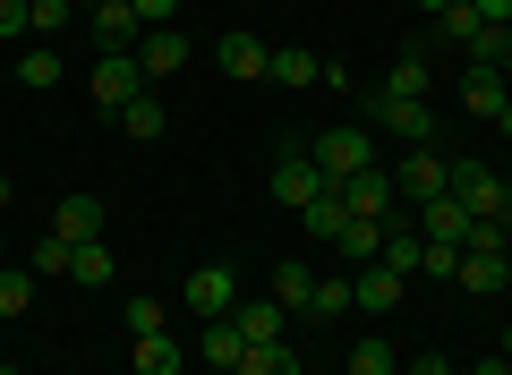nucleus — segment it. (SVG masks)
Returning a JSON list of instances; mask_svg holds the SVG:
<instances>
[{
	"label": "nucleus",
	"mask_w": 512,
	"mask_h": 375,
	"mask_svg": "<svg viewBox=\"0 0 512 375\" xmlns=\"http://www.w3.org/2000/svg\"><path fill=\"white\" fill-rule=\"evenodd\" d=\"M308 162L333 179V188H342V179H359L367 162H376V128H367V120H342V128H325V137L308 145Z\"/></svg>",
	"instance_id": "f257e3e1"
},
{
	"label": "nucleus",
	"mask_w": 512,
	"mask_h": 375,
	"mask_svg": "<svg viewBox=\"0 0 512 375\" xmlns=\"http://www.w3.org/2000/svg\"><path fill=\"white\" fill-rule=\"evenodd\" d=\"M444 188H453V197L470 205L478 222H504V179H495V171H487V162H478V154H461L453 171H444Z\"/></svg>",
	"instance_id": "f03ea898"
},
{
	"label": "nucleus",
	"mask_w": 512,
	"mask_h": 375,
	"mask_svg": "<svg viewBox=\"0 0 512 375\" xmlns=\"http://www.w3.org/2000/svg\"><path fill=\"white\" fill-rule=\"evenodd\" d=\"M137 94H154V77L137 69V52H103V60H94V103H103V111H128Z\"/></svg>",
	"instance_id": "7ed1b4c3"
},
{
	"label": "nucleus",
	"mask_w": 512,
	"mask_h": 375,
	"mask_svg": "<svg viewBox=\"0 0 512 375\" xmlns=\"http://www.w3.org/2000/svg\"><path fill=\"white\" fill-rule=\"evenodd\" d=\"M444 171H453V162H444L436 145H410V154L393 162V197H402V205H427V197H444Z\"/></svg>",
	"instance_id": "20e7f679"
},
{
	"label": "nucleus",
	"mask_w": 512,
	"mask_h": 375,
	"mask_svg": "<svg viewBox=\"0 0 512 375\" xmlns=\"http://www.w3.org/2000/svg\"><path fill=\"white\" fill-rule=\"evenodd\" d=\"M325 188H333V179H325V171H316V162H308V145H291V154L274 162V197L291 205V214H308V205L325 197Z\"/></svg>",
	"instance_id": "39448f33"
},
{
	"label": "nucleus",
	"mask_w": 512,
	"mask_h": 375,
	"mask_svg": "<svg viewBox=\"0 0 512 375\" xmlns=\"http://www.w3.org/2000/svg\"><path fill=\"white\" fill-rule=\"evenodd\" d=\"M367 128H393L402 145H436V111L427 103H393V94H367Z\"/></svg>",
	"instance_id": "423d86ee"
},
{
	"label": "nucleus",
	"mask_w": 512,
	"mask_h": 375,
	"mask_svg": "<svg viewBox=\"0 0 512 375\" xmlns=\"http://www.w3.org/2000/svg\"><path fill=\"white\" fill-rule=\"evenodd\" d=\"M231 307H239V273H231V265H197V273H188V316L222 324Z\"/></svg>",
	"instance_id": "0eeeda50"
},
{
	"label": "nucleus",
	"mask_w": 512,
	"mask_h": 375,
	"mask_svg": "<svg viewBox=\"0 0 512 375\" xmlns=\"http://www.w3.org/2000/svg\"><path fill=\"white\" fill-rule=\"evenodd\" d=\"M470 222H478V214H470V205L453 197V188L419 205V239H436V248H470Z\"/></svg>",
	"instance_id": "6e6552de"
},
{
	"label": "nucleus",
	"mask_w": 512,
	"mask_h": 375,
	"mask_svg": "<svg viewBox=\"0 0 512 375\" xmlns=\"http://www.w3.org/2000/svg\"><path fill=\"white\" fill-rule=\"evenodd\" d=\"M342 205H350L359 222H384L393 205H402V197H393V171H384V162H367L359 179H342Z\"/></svg>",
	"instance_id": "1a4fd4ad"
},
{
	"label": "nucleus",
	"mask_w": 512,
	"mask_h": 375,
	"mask_svg": "<svg viewBox=\"0 0 512 375\" xmlns=\"http://www.w3.org/2000/svg\"><path fill=\"white\" fill-rule=\"evenodd\" d=\"M103 214H111V205L94 197V188H77V197H60V205H52V231L69 239V248H86V239H103Z\"/></svg>",
	"instance_id": "9d476101"
},
{
	"label": "nucleus",
	"mask_w": 512,
	"mask_h": 375,
	"mask_svg": "<svg viewBox=\"0 0 512 375\" xmlns=\"http://www.w3.org/2000/svg\"><path fill=\"white\" fill-rule=\"evenodd\" d=\"M350 299H359V316H393V307H402V273L393 265H359L350 273Z\"/></svg>",
	"instance_id": "9b49d317"
},
{
	"label": "nucleus",
	"mask_w": 512,
	"mask_h": 375,
	"mask_svg": "<svg viewBox=\"0 0 512 375\" xmlns=\"http://www.w3.org/2000/svg\"><path fill=\"white\" fill-rule=\"evenodd\" d=\"M308 299H316V265H308V256H282V265H274V307H282V316H308Z\"/></svg>",
	"instance_id": "f8f14e48"
},
{
	"label": "nucleus",
	"mask_w": 512,
	"mask_h": 375,
	"mask_svg": "<svg viewBox=\"0 0 512 375\" xmlns=\"http://www.w3.org/2000/svg\"><path fill=\"white\" fill-rule=\"evenodd\" d=\"M265 60H274V43H256V35H222V43H214V69L239 77V86H248V77H265Z\"/></svg>",
	"instance_id": "ddd939ff"
},
{
	"label": "nucleus",
	"mask_w": 512,
	"mask_h": 375,
	"mask_svg": "<svg viewBox=\"0 0 512 375\" xmlns=\"http://www.w3.org/2000/svg\"><path fill=\"white\" fill-rule=\"evenodd\" d=\"M470 299H495V290L512 282V256H487V248H461V273H453Z\"/></svg>",
	"instance_id": "4468645a"
},
{
	"label": "nucleus",
	"mask_w": 512,
	"mask_h": 375,
	"mask_svg": "<svg viewBox=\"0 0 512 375\" xmlns=\"http://www.w3.org/2000/svg\"><path fill=\"white\" fill-rule=\"evenodd\" d=\"M137 69H146V77L188 69V35H171V26H146V35H137Z\"/></svg>",
	"instance_id": "2eb2a0df"
},
{
	"label": "nucleus",
	"mask_w": 512,
	"mask_h": 375,
	"mask_svg": "<svg viewBox=\"0 0 512 375\" xmlns=\"http://www.w3.org/2000/svg\"><path fill=\"white\" fill-rule=\"evenodd\" d=\"M504 103H512L504 69H470V77H461V111H470V120H495Z\"/></svg>",
	"instance_id": "dca6fc26"
},
{
	"label": "nucleus",
	"mask_w": 512,
	"mask_h": 375,
	"mask_svg": "<svg viewBox=\"0 0 512 375\" xmlns=\"http://www.w3.org/2000/svg\"><path fill=\"white\" fill-rule=\"evenodd\" d=\"M197 358H205V367H214V375H231L239 358H248V333H239L231 316H222V324H205V333H197Z\"/></svg>",
	"instance_id": "f3484780"
},
{
	"label": "nucleus",
	"mask_w": 512,
	"mask_h": 375,
	"mask_svg": "<svg viewBox=\"0 0 512 375\" xmlns=\"http://www.w3.org/2000/svg\"><path fill=\"white\" fill-rule=\"evenodd\" d=\"M94 35H103L111 52H137V35H146V18H137L128 0H94Z\"/></svg>",
	"instance_id": "a211bd4d"
},
{
	"label": "nucleus",
	"mask_w": 512,
	"mask_h": 375,
	"mask_svg": "<svg viewBox=\"0 0 512 375\" xmlns=\"http://www.w3.org/2000/svg\"><path fill=\"white\" fill-rule=\"evenodd\" d=\"M231 324H239L248 341H282V333H291V316H282L274 299H239V307H231Z\"/></svg>",
	"instance_id": "6ab92c4d"
},
{
	"label": "nucleus",
	"mask_w": 512,
	"mask_h": 375,
	"mask_svg": "<svg viewBox=\"0 0 512 375\" xmlns=\"http://www.w3.org/2000/svg\"><path fill=\"white\" fill-rule=\"evenodd\" d=\"M419 256H427V239L410 231V222H384V248H376V265H393V273H419Z\"/></svg>",
	"instance_id": "aec40b11"
},
{
	"label": "nucleus",
	"mask_w": 512,
	"mask_h": 375,
	"mask_svg": "<svg viewBox=\"0 0 512 375\" xmlns=\"http://www.w3.org/2000/svg\"><path fill=\"white\" fill-rule=\"evenodd\" d=\"M376 94H393V103H427V52H402V60H393V77H384Z\"/></svg>",
	"instance_id": "412c9836"
},
{
	"label": "nucleus",
	"mask_w": 512,
	"mask_h": 375,
	"mask_svg": "<svg viewBox=\"0 0 512 375\" xmlns=\"http://www.w3.org/2000/svg\"><path fill=\"white\" fill-rule=\"evenodd\" d=\"M231 375H299V350L291 341H248V358H239Z\"/></svg>",
	"instance_id": "4be33fe9"
},
{
	"label": "nucleus",
	"mask_w": 512,
	"mask_h": 375,
	"mask_svg": "<svg viewBox=\"0 0 512 375\" xmlns=\"http://www.w3.org/2000/svg\"><path fill=\"white\" fill-rule=\"evenodd\" d=\"M137 375H188V350L171 333H146L137 341Z\"/></svg>",
	"instance_id": "5701e85b"
},
{
	"label": "nucleus",
	"mask_w": 512,
	"mask_h": 375,
	"mask_svg": "<svg viewBox=\"0 0 512 375\" xmlns=\"http://www.w3.org/2000/svg\"><path fill=\"white\" fill-rule=\"evenodd\" d=\"M120 128H128V137H137V145H154V137H163V128H171V111H163V94H137V103L120 111Z\"/></svg>",
	"instance_id": "b1692460"
},
{
	"label": "nucleus",
	"mask_w": 512,
	"mask_h": 375,
	"mask_svg": "<svg viewBox=\"0 0 512 375\" xmlns=\"http://www.w3.org/2000/svg\"><path fill=\"white\" fill-rule=\"evenodd\" d=\"M436 35H444V43H461V52H470V43L487 35V18H478V0H453V9H436Z\"/></svg>",
	"instance_id": "393cba45"
},
{
	"label": "nucleus",
	"mask_w": 512,
	"mask_h": 375,
	"mask_svg": "<svg viewBox=\"0 0 512 375\" xmlns=\"http://www.w3.org/2000/svg\"><path fill=\"white\" fill-rule=\"evenodd\" d=\"M265 77H274V86H325V60H316V52H274Z\"/></svg>",
	"instance_id": "a878e982"
},
{
	"label": "nucleus",
	"mask_w": 512,
	"mask_h": 375,
	"mask_svg": "<svg viewBox=\"0 0 512 375\" xmlns=\"http://www.w3.org/2000/svg\"><path fill=\"white\" fill-rule=\"evenodd\" d=\"M69 273H77V282H86V290H103L111 273H120V256H111V239H86V248L69 256Z\"/></svg>",
	"instance_id": "bb28decb"
},
{
	"label": "nucleus",
	"mask_w": 512,
	"mask_h": 375,
	"mask_svg": "<svg viewBox=\"0 0 512 375\" xmlns=\"http://www.w3.org/2000/svg\"><path fill=\"white\" fill-rule=\"evenodd\" d=\"M350 307H359V299H350V282H342V273H316V299H308V316H299V324H325V316H350Z\"/></svg>",
	"instance_id": "cd10ccee"
},
{
	"label": "nucleus",
	"mask_w": 512,
	"mask_h": 375,
	"mask_svg": "<svg viewBox=\"0 0 512 375\" xmlns=\"http://www.w3.org/2000/svg\"><path fill=\"white\" fill-rule=\"evenodd\" d=\"M299 222H308V239H325V248H333V239H342V222H350L342 188H325V197H316V205H308V214H299Z\"/></svg>",
	"instance_id": "c85d7f7f"
},
{
	"label": "nucleus",
	"mask_w": 512,
	"mask_h": 375,
	"mask_svg": "<svg viewBox=\"0 0 512 375\" xmlns=\"http://www.w3.org/2000/svg\"><path fill=\"white\" fill-rule=\"evenodd\" d=\"M26 307H35V273H26V265H0V324H18Z\"/></svg>",
	"instance_id": "c756f323"
},
{
	"label": "nucleus",
	"mask_w": 512,
	"mask_h": 375,
	"mask_svg": "<svg viewBox=\"0 0 512 375\" xmlns=\"http://www.w3.org/2000/svg\"><path fill=\"white\" fill-rule=\"evenodd\" d=\"M342 375H393V341H384V333H359V341H350V367Z\"/></svg>",
	"instance_id": "7c9ffc66"
},
{
	"label": "nucleus",
	"mask_w": 512,
	"mask_h": 375,
	"mask_svg": "<svg viewBox=\"0 0 512 375\" xmlns=\"http://www.w3.org/2000/svg\"><path fill=\"white\" fill-rule=\"evenodd\" d=\"M18 86L26 94H52L60 86V52H52V43H43V52H18Z\"/></svg>",
	"instance_id": "2f4dec72"
},
{
	"label": "nucleus",
	"mask_w": 512,
	"mask_h": 375,
	"mask_svg": "<svg viewBox=\"0 0 512 375\" xmlns=\"http://www.w3.org/2000/svg\"><path fill=\"white\" fill-rule=\"evenodd\" d=\"M69 256H77L69 239H60V231H43V239H35V256H26V273H69Z\"/></svg>",
	"instance_id": "473e14b6"
},
{
	"label": "nucleus",
	"mask_w": 512,
	"mask_h": 375,
	"mask_svg": "<svg viewBox=\"0 0 512 375\" xmlns=\"http://www.w3.org/2000/svg\"><path fill=\"white\" fill-rule=\"evenodd\" d=\"M128 341H146V333H171V324H163V299H128Z\"/></svg>",
	"instance_id": "72a5a7b5"
},
{
	"label": "nucleus",
	"mask_w": 512,
	"mask_h": 375,
	"mask_svg": "<svg viewBox=\"0 0 512 375\" xmlns=\"http://www.w3.org/2000/svg\"><path fill=\"white\" fill-rule=\"evenodd\" d=\"M26 18H35V35H43V43H52V35H60V26H69V0H26Z\"/></svg>",
	"instance_id": "f704fd0d"
},
{
	"label": "nucleus",
	"mask_w": 512,
	"mask_h": 375,
	"mask_svg": "<svg viewBox=\"0 0 512 375\" xmlns=\"http://www.w3.org/2000/svg\"><path fill=\"white\" fill-rule=\"evenodd\" d=\"M419 273H436V282H453V273H461V248H436V239H427V256H419Z\"/></svg>",
	"instance_id": "c9c22d12"
},
{
	"label": "nucleus",
	"mask_w": 512,
	"mask_h": 375,
	"mask_svg": "<svg viewBox=\"0 0 512 375\" xmlns=\"http://www.w3.org/2000/svg\"><path fill=\"white\" fill-rule=\"evenodd\" d=\"M18 35H35V18H26V0H0V43H18Z\"/></svg>",
	"instance_id": "e433bc0d"
},
{
	"label": "nucleus",
	"mask_w": 512,
	"mask_h": 375,
	"mask_svg": "<svg viewBox=\"0 0 512 375\" xmlns=\"http://www.w3.org/2000/svg\"><path fill=\"white\" fill-rule=\"evenodd\" d=\"M128 9H137L146 26H171V9H180V0H128Z\"/></svg>",
	"instance_id": "4c0bfd02"
},
{
	"label": "nucleus",
	"mask_w": 512,
	"mask_h": 375,
	"mask_svg": "<svg viewBox=\"0 0 512 375\" xmlns=\"http://www.w3.org/2000/svg\"><path fill=\"white\" fill-rule=\"evenodd\" d=\"M402 375H453V358H444V350H427V358H410Z\"/></svg>",
	"instance_id": "58836bf2"
},
{
	"label": "nucleus",
	"mask_w": 512,
	"mask_h": 375,
	"mask_svg": "<svg viewBox=\"0 0 512 375\" xmlns=\"http://www.w3.org/2000/svg\"><path fill=\"white\" fill-rule=\"evenodd\" d=\"M478 18H487V26H512V0H478Z\"/></svg>",
	"instance_id": "ea45409f"
},
{
	"label": "nucleus",
	"mask_w": 512,
	"mask_h": 375,
	"mask_svg": "<svg viewBox=\"0 0 512 375\" xmlns=\"http://www.w3.org/2000/svg\"><path fill=\"white\" fill-rule=\"evenodd\" d=\"M470 375H512V358H504V350H495V358H478V367H470Z\"/></svg>",
	"instance_id": "a19ab883"
},
{
	"label": "nucleus",
	"mask_w": 512,
	"mask_h": 375,
	"mask_svg": "<svg viewBox=\"0 0 512 375\" xmlns=\"http://www.w3.org/2000/svg\"><path fill=\"white\" fill-rule=\"evenodd\" d=\"M495 128H504V137H512V103H504V111H495Z\"/></svg>",
	"instance_id": "79ce46f5"
},
{
	"label": "nucleus",
	"mask_w": 512,
	"mask_h": 375,
	"mask_svg": "<svg viewBox=\"0 0 512 375\" xmlns=\"http://www.w3.org/2000/svg\"><path fill=\"white\" fill-rule=\"evenodd\" d=\"M9 197H18V188H9V171H0V205H9Z\"/></svg>",
	"instance_id": "37998d69"
},
{
	"label": "nucleus",
	"mask_w": 512,
	"mask_h": 375,
	"mask_svg": "<svg viewBox=\"0 0 512 375\" xmlns=\"http://www.w3.org/2000/svg\"><path fill=\"white\" fill-rule=\"evenodd\" d=\"M419 9H427V18H436V9H453V0H419Z\"/></svg>",
	"instance_id": "c03bdc74"
},
{
	"label": "nucleus",
	"mask_w": 512,
	"mask_h": 375,
	"mask_svg": "<svg viewBox=\"0 0 512 375\" xmlns=\"http://www.w3.org/2000/svg\"><path fill=\"white\" fill-rule=\"evenodd\" d=\"M504 222H512V179H504Z\"/></svg>",
	"instance_id": "a18cd8bd"
},
{
	"label": "nucleus",
	"mask_w": 512,
	"mask_h": 375,
	"mask_svg": "<svg viewBox=\"0 0 512 375\" xmlns=\"http://www.w3.org/2000/svg\"><path fill=\"white\" fill-rule=\"evenodd\" d=\"M504 358H512V324H504Z\"/></svg>",
	"instance_id": "49530a36"
},
{
	"label": "nucleus",
	"mask_w": 512,
	"mask_h": 375,
	"mask_svg": "<svg viewBox=\"0 0 512 375\" xmlns=\"http://www.w3.org/2000/svg\"><path fill=\"white\" fill-rule=\"evenodd\" d=\"M504 86H512V60H504Z\"/></svg>",
	"instance_id": "de8ad7c7"
},
{
	"label": "nucleus",
	"mask_w": 512,
	"mask_h": 375,
	"mask_svg": "<svg viewBox=\"0 0 512 375\" xmlns=\"http://www.w3.org/2000/svg\"><path fill=\"white\" fill-rule=\"evenodd\" d=\"M0 375H18V367H0Z\"/></svg>",
	"instance_id": "09e8293b"
},
{
	"label": "nucleus",
	"mask_w": 512,
	"mask_h": 375,
	"mask_svg": "<svg viewBox=\"0 0 512 375\" xmlns=\"http://www.w3.org/2000/svg\"><path fill=\"white\" fill-rule=\"evenodd\" d=\"M504 35H512V26H504Z\"/></svg>",
	"instance_id": "8fccbe9b"
}]
</instances>
